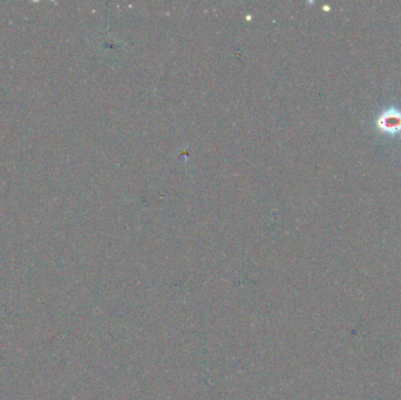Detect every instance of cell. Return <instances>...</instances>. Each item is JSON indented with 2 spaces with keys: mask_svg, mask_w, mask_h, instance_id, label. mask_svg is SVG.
Returning a JSON list of instances; mask_svg holds the SVG:
<instances>
[{
  "mask_svg": "<svg viewBox=\"0 0 401 400\" xmlns=\"http://www.w3.org/2000/svg\"><path fill=\"white\" fill-rule=\"evenodd\" d=\"M380 123L385 129L397 131L401 127V116H393V119H392V116H386L385 120H382Z\"/></svg>",
  "mask_w": 401,
  "mask_h": 400,
  "instance_id": "cell-1",
  "label": "cell"
}]
</instances>
